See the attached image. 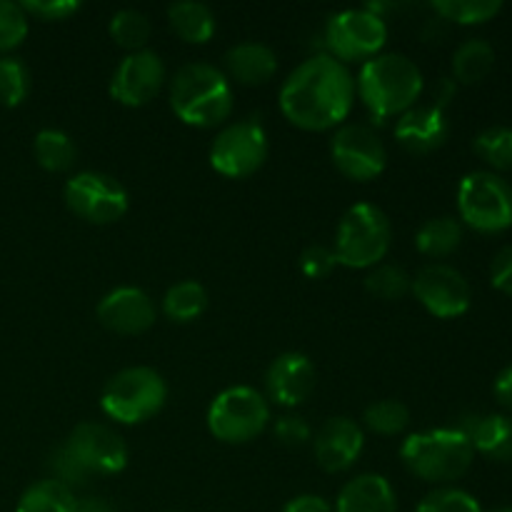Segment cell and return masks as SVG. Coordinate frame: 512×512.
Masks as SVG:
<instances>
[{
    "label": "cell",
    "mask_w": 512,
    "mask_h": 512,
    "mask_svg": "<svg viewBox=\"0 0 512 512\" xmlns=\"http://www.w3.org/2000/svg\"><path fill=\"white\" fill-rule=\"evenodd\" d=\"M268 133L258 118L230 123L215 135L210 145V168L225 178H250L268 160Z\"/></svg>",
    "instance_id": "cell-10"
},
{
    "label": "cell",
    "mask_w": 512,
    "mask_h": 512,
    "mask_svg": "<svg viewBox=\"0 0 512 512\" xmlns=\"http://www.w3.org/2000/svg\"><path fill=\"white\" fill-rule=\"evenodd\" d=\"M410 275L400 265H375L365 275V290L380 300H400L410 293Z\"/></svg>",
    "instance_id": "cell-34"
},
{
    "label": "cell",
    "mask_w": 512,
    "mask_h": 512,
    "mask_svg": "<svg viewBox=\"0 0 512 512\" xmlns=\"http://www.w3.org/2000/svg\"><path fill=\"white\" fill-rule=\"evenodd\" d=\"M65 443L90 475H118L128 465V445L123 435L105 423L75 425Z\"/></svg>",
    "instance_id": "cell-15"
},
{
    "label": "cell",
    "mask_w": 512,
    "mask_h": 512,
    "mask_svg": "<svg viewBox=\"0 0 512 512\" xmlns=\"http://www.w3.org/2000/svg\"><path fill=\"white\" fill-rule=\"evenodd\" d=\"M393 245V225L373 203H358L345 210L335 230L333 253L338 265L350 270H370L380 265Z\"/></svg>",
    "instance_id": "cell-5"
},
{
    "label": "cell",
    "mask_w": 512,
    "mask_h": 512,
    "mask_svg": "<svg viewBox=\"0 0 512 512\" xmlns=\"http://www.w3.org/2000/svg\"><path fill=\"white\" fill-rule=\"evenodd\" d=\"M315 380H318V373L308 355L295 353V350L278 355L265 373L268 400L283 408H298L313 395Z\"/></svg>",
    "instance_id": "cell-18"
},
{
    "label": "cell",
    "mask_w": 512,
    "mask_h": 512,
    "mask_svg": "<svg viewBox=\"0 0 512 512\" xmlns=\"http://www.w3.org/2000/svg\"><path fill=\"white\" fill-rule=\"evenodd\" d=\"M168 400V385L148 365L123 368L105 383L100 410L118 425H140L155 418Z\"/></svg>",
    "instance_id": "cell-6"
},
{
    "label": "cell",
    "mask_w": 512,
    "mask_h": 512,
    "mask_svg": "<svg viewBox=\"0 0 512 512\" xmlns=\"http://www.w3.org/2000/svg\"><path fill=\"white\" fill-rule=\"evenodd\" d=\"M410 423L408 405L400 400H378V403L368 405L363 415V425L375 435L383 438H393L400 435Z\"/></svg>",
    "instance_id": "cell-32"
},
{
    "label": "cell",
    "mask_w": 512,
    "mask_h": 512,
    "mask_svg": "<svg viewBox=\"0 0 512 512\" xmlns=\"http://www.w3.org/2000/svg\"><path fill=\"white\" fill-rule=\"evenodd\" d=\"M458 213L478 233L512 228V185L493 170H473L458 185Z\"/></svg>",
    "instance_id": "cell-7"
},
{
    "label": "cell",
    "mask_w": 512,
    "mask_h": 512,
    "mask_svg": "<svg viewBox=\"0 0 512 512\" xmlns=\"http://www.w3.org/2000/svg\"><path fill=\"white\" fill-rule=\"evenodd\" d=\"M333 512H398V498L385 475L363 473L340 488Z\"/></svg>",
    "instance_id": "cell-20"
},
{
    "label": "cell",
    "mask_w": 512,
    "mask_h": 512,
    "mask_svg": "<svg viewBox=\"0 0 512 512\" xmlns=\"http://www.w3.org/2000/svg\"><path fill=\"white\" fill-rule=\"evenodd\" d=\"M225 78L240 85H265L278 73V55L270 45L245 40L225 53Z\"/></svg>",
    "instance_id": "cell-22"
},
{
    "label": "cell",
    "mask_w": 512,
    "mask_h": 512,
    "mask_svg": "<svg viewBox=\"0 0 512 512\" xmlns=\"http://www.w3.org/2000/svg\"><path fill=\"white\" fill-rule=\"evenodd\" d=\"M410 293L430 315L443 320L460 318L473 303L468 278L448 263H430L420 268L410 280Z\"/></svg>",
    "instance_id": "cell-13"
},
{
    "label": "cell",
    "mask_w": 512,
    "mask_h": 512,
    "mask_svg": "<svg viewBox=\"0 0 512 512\" xmlns=\"http://www.w3.org/2000/svg\"><path fill=\"white\" fill-rule=\"evenodd\" d=\"M385 43H388V25L383 15L373 13L370 8L340 10L325 25L328 55L343 65L375 58Z\"/></svg>",
    "instance_id": "cell-9"
},
{
    "label": "cell",
    "mask_w": 512,
    "mask_h": 512,
    "mask_svg": "<svg viewBox=\"0 0 512 512\" xmlns=\"http://www.w3.org/2000/svg\"><path fill=\"white\" fill-rule=\"evenodd\" d=\"M170 512H178V510H170Z\"/></svg>",
    "instance_id": "cell-47"
},
{
    "label": "cell",
    "mask_w": 512,
    "mask_h": 512,
    "mask_svg": "<svg viewBox=\"0 0 512 512\" xmlns=\"http://www.w3.org/2000/svg\"><path fill=\"white\" fill-rule=\"evenodd\" d=\"M363 445V425L355 423L353 418L338 415V418H330L320 425L313 440V453L325 473H345L358 463Z\"/></svg>",
    "instance_id": "cell-17"
},
{
    "label": "cell",
    "mask_w": 512,
    "mask_h": 512,
    "mask_svg": "<svg viewBox=\"0 0 512 512\" xmlns=\"http://www.w3.org/2000/svg\"><path fill=\"white\" fill-rule=\"evenodd\" d=\"M35 160L48 173H65L75 165L78 158V148H75L73 138L58 128H45L35 135L33 140Z\"/></svg>",
    "instance_id": "cell-27"
},
{
    "label": "cell",
    "mask_w": 512,
    "mask_h": 512,
    "mask_svg": "<svg viewBox=\"0 0 512 512\" xmlns=\"http://www.w3.org/2000/svg\"><path fill=\"white\" fill-rule=\"evenodd\" d=\"M330 160L340 175L355 183H368L383 175L388 150L370 125L343 123L330 138Z\"/></svg>",
    "instance_id": "cell-12"
},
{
    "label": "cell",
    "mask_w": 512,
    "mask_h": 512,
    "mask_svg": "<svg viewBox=\"0 0 512 512\" xmlns=\"http://www.w3.org/2000/svg\"><path fill=\"white\" fill-rule=\"evenodd\" d=\"M28 15L13 0H0V53L8 55L28 38Z\"/></svg>",
    "instance_id": "cell-36"
},
{
    "label": "cell",
    "mask_w": 512,
    "mask_h": 512,
    "mask_svg": "<svg viewBox=\"0 0 512 512\" xmlns=\"http://www.w3.org/2000/svg\"><path fill=\"white\" fill-rule=\"evenodd\" d=\"M490 283L500 293L512 295V245H505L495 253L490 263Z\"/></svg>",
    "instance_id": "cell-41"
},
{
    "label": "cell",
    "mask_w": 512,
    "mask_h": 512,
    "mask_svg": "<svg viewBox=\"0 0 512 512\" xmlns=\"http://www.w3.org/2000/svg\"><path fill=\"white\" fill-rule=\"evenodd\" d=\"M283 512H333V505H330L325 498H320V495L305 493V495H295L293 500H288Z\"/></svg>",
    "instance_id": "cell-42"
},
{
    "label": "cell",
    "mask_w": 512,
    "mask_h": 512,
    "mask_svg": "<svg viewBox=\"0 0 512 512\" xmlns=\"http://www.w3.org/2000/svg\"><path fill=\"white\" fill-rule=\"evenodd\" d=\"M455 93H458V83H455L453 78H440L438 85H435V95H433V105H438V108H448L450 100L455 98Z\"/></svg>",
    "instance_id": "cell-45"
},
{
    "label": "cell",
    "mask_w": 512,
    "mask_h": 512,
    "mask_svg": "<svg viewBox=\"0 0 512 512\" xmlns=\"http://www.w3.org/2000/svg\"><path fill=\"white\" fill-rule=\"evenodd\" d=\"M490 512H512V508H495V510H490Z\"/></svg>",
    "instance_id": "cell-46"
},
{
    "label": "cell",
    "mask_w": 512,
    "mask_h": 512,
    "mask_svg": "<svg viewBox=\"0 0 512 512\" xmlns=\"http://www.w3.org/2000/svg\"><path fill=\"white\" fill-rule=\"evenodd\" d=\"M30 95V70L15 55L0 58V105L18 108Z\"/></svg>",
    "instance_id": "cell-33"
},
{
    "label": "cell",
    "mask_w": 512,
    "mask_h": 512,
    "mask_svg": "<svg viewBox=\"0 0 512 512\" xmlns=\"http://www.w3.org/2000/svg\"><path fill=\"white\" fill-rule=\"evenodd\" d=\"M393 135L400 148L408 150L410 155H430L438 148H443V143L448 140V113L433 103L413 105L408 113L400 115L393 128Z\"/></svg>",
    "instance_id": "cell-19"
},
{
    "label": "cell",
    "mask_w": 512,
    "mask_h": 512,
    "mask_svg": "<svg viewBox=\"0 0 512 512\" xmlns=\"http://www.w3.org/2000/svg\"><path fill=\"white\" fill-rule=\"evenodd\" d=\"M458 430L468 435L475 453L495 463H512V415H468Z\"/></svg>",
    "instance_id": "cell-21"
},
{
    "label": "cell",
    "mask_w": 512,
    "mask_h": 512,
    "mask_svg": "<svg viewBox=\"0 0 512 512\" xmlns=\"http://www.w3.org/2000/svg\"><path fill=\"white\" fill-rule=\"evenodd\" d=\"M15 512H75V493L55 480H38L18 500Z\"/></svg>",
    "instance_id": "cell-28"
},
{
    "label": "cell",
    "mask_w": 512,
    "mask_h": 512,
    "mask_svg": "<svg viewBox=\"0 0 512 512\" xmlns=\"http://www.w3.org/2000/svg\"><path fill=\"white\" fill-rule=\"evenodd\" d=\"M475 458L473 443L458 428H435L413 433L400 448V460L415 478L448 485L463 478Z\"/></svg>",
    "instance_id": "cell-4"
},
{
    "label": "cell",
    "mask_w": 512,
    "mask_h": 512,
    "mask_svg": "<svg viewBox=\"0 0 512 512\" xmlns=\"http://www.w3.org/2000/svg\"><path fill=\"white\" fill-rule=\"evenodd\" d=\"M98 320L115 335H143L158 320L153 298L140 288H115L98 303Z\"/></svg>",
    "instance_id": "cell-16"
},
{
    "label": "cell",
    "mask_w": 512,
    "mask_h": 512,
    "mask_svg": "<svg viewBox=\"0 0 512 512\" xmlns=\"http://www.w3.org/2000/svg\"><path fill=\"white\" fill-rule=\"evenodd\" d=\"M335 268H338V258H335L333 248H328V245H308L300 255V273L310 280L328 278Z\"/></svg>",
    "instance_id": "cell-38"
},
{
    "label": "cell",
    "mask_w": 512,
    "mask_h": 512,
    "mask_svg": "<svg viewBox=\"0 0 512 512\" xmlns=\"http://www.w3.org/2000/svg\"><path fill=\"white\" fill-rule=\"evenodd\" d=\"M280 110L295 128L323 133L345 123L355 103V78L328 53L310 55L285 78Z\"/></svg>",
    "instance_id": "cell-1"
},
{
    "label": "cell",
    "mask_w": 512,
    "mask_h": 512,
    "mask_svg": "<svg viewBox=\"0 0 512 512\" xmlns=\"http://www.w3.org/2000/svg\"><path fill=\"white\" fill-rule=\"evenodd\" d=\"M493 393H495V400H498L508 413H512V365H508V368L495 378Z\"/></svg>",
    "instance_id": "cell-43"
},
{
    "label": "cell",
    "mask_w": 512,
    "mask_h": 512,
    "mask_svg": "<svg viewBox=\"0 0 512 512\" xmlns=\"http://www.w3.org/2000/svg\"><path fill=\"white\" fill-rule=\"evenodd\" d=\"M463 243V223L453 215H440V218L425 220L415 233V248L425 258H448Z\"/></svg>",
    "instance_id": "cell-24"
},
{
    "label": "cell",
    "mask_w": 512,
    "mask_h": 512,
    "mask_svg": "<svg viewBox=\"0 0 512 512\" xmlns=\"http://www.w3.org/2000/svg\"><path fill=\"white\" fill-rule=\"evenodd\" d=\"M170 108L190 128H218L233 113V85L210 63H188L170 78Z\"/></svg>",
    "instance_id": "cell-3"
},
{
    "label": "cell",
    "mask_w": 512,
    "mask_h": 512,
    "mask_svg": "<svg viewBox=\"0 0 512 512\" xmlns=\"http://www.w3.org/2000/svg\"><path fill=\"white\" fill-rule=\"evenodd\" d=\"M20 8L25 10V15H33V18L45 20V23H53V20H68L70 15H75L80 10L78 0H25L20 3Z\"/></svg>",
    "instance_id": "cell-39"
},
{
    "label": "cell",
    "mask_w": 512,
    "mask_h": 512,
    "mask_svg": "<svg viewBox=\"0 0 512 512\" xmlns=\"http://www.w3.org/2000/svg\"><path fill=\"white\" fill-rule=\"evenodd\" d=\"M165 85V65L155 50L128 53L110 78V95L125 108H143Z\"/></svg>",
    "instance_id": "cell-14"
},
{
    "label": "cell",
    "mask_w": 512,
    "mask_h": 512,
    "mask_svg": "<svg viewBox=\"0 0 512 512\" xmlns=\"http://www.w3.org/2000/svg\"><path fill=\"white\" fill-rule=\"evenodd\" d=\"M273 435L285 448H303L313 438V430L300 415H280L273 423Z\"/></svg>",
    "instance_id": "cell-40"
},
{
    "label": "cell",
    "mask_w": 512,
    "mask_h": 512,
    "mask_svg": "<svg viewBox=\"0 0 512 512\" xmlns=\"http://www.w3.org/2000/svg\"><path fill=\"white\" fill-rule=\"evenodd\" d=\"M168 23L180 40L193 45H205L215 35L218 20L210 5L198 0H180L168 8Z\"/></svg>",
    "instance_id": "cell-23"
},
{
    "label": "cell",
    "mask_w": 512,
    "mask_h": 512,
    "mask_svg": "<svg viewBox=\"0 0 512 512\" xmlns=\"http://www.w3.org/2000/svg\"><path fill=\"white\" fill-rule=\"evenodd\" d=\"M208 430L225 445H243L258 438L270 423V403L260 390L235 385L215 395L208 408Z\"/></svg>",
    "instance_id": "cell-8"
},
{
    "label": "cell",
    "mask_w": 512,
    "mask_h": 512,
    "mask_svg": "<svg viewBox=\"0 0 512 512\" xmlns=\"http://www.w3.org/2000/svg\"><path fill=\"white\" fill-rule=\"evenodd\" d=\"M415 512H483L478 500L460 488H438L425 495Z\"/></svg>",
    "instance_id": "cell-37"
},
{
    "label": "cell",
    "mask_w": 512,
    "mask_h": 512,
    "mask_svg": "<svg viewBox=\"0 0 512 512\" xmlns=\"http://www.w3.org/2000/svg\"><path fill=\"white\" fill-rule=\"evenodd\" d=\"M423 70L403 53H380L365 60L355 78V95L363 100L375 123L400 118L423 95Z\"/></svg>",
    "instance_id": "cell-2"
},
{
    "label": "cell",
    "mask_w": 512,
    "mask_h": 512,
    "mask_svg": "<svg viewBox=\"0 0 512 512\" xmlns=\"http://www.w3.org/2000/svg\"><path fill=\"white\" fill-rule=\"evenodd\" d=\"M208 310V290L198 280H180L163 298L165 318L173 323H193Z\"/></svg>",
    "instance_id": "cell-26"
},
{
    "label": "cell",
    "mask_w": 512,
    "mask_h": 512,
    "mask_svg": "<svg viewBox=\"0 0 512 512\" xmlns=\"http://www.w3.org/2000/svg\"><path fill=\"white\" fill-rule=\"evenodd\" d=\"M430 8L440 20L458 25H480L493 20L503 10L500 0H433Z\"/></svg>",
    "instance_id": "cell-30"
},
{
    "label": "cell",
    "mask_w": 512,
    "mask_h": 512,
    "mask_svg": "<svg viewBox=\"0 0 512 512\" xmlns=\"http://www.w3.org/2000/svg\"><path fill=\"white\" fill-rule=\"evenodd\" d=\"M495 65V48L483 38H470L460 43L453 53V80L475 85L490 75Z\"/></svg>",
    "instance_id": "cell-25"
},
{
    "label": "cell",
    "mask_w": 512,
    "mask_h": 512,
    "mask_svg": "<svg viewBox=\"0 0 512 512\" xmlns=\"http://www.w3.org/2000/svg\"><path fill=\"white\" fill-rule=\"evenodd\" d=\"M75 512H118L108 498L88 495V498H75Z\"/></svg>",
    "instance_id": "cell-44"
},
{
    "label": "cell",
    "mask_w": 512,
    "mask_h": 512,
    "mask_svg": "<svg viewBox=\"0 0 512 512\" xmlns=\"http://www.w3.org/2000/svg\"><path fill=\"white\" fill-rule=\"evenodd\" d=\"M108 33L113 38L115 45H120L128 53H135V50H145L148 45L150 33H153V23L145 13L135 8H123L110 18Z\"/></svg>",
    "instance_id": "cell-29"
},
{
    "label": "cell",
    "mask_w": 512,
    "mask_h": 512,
    "mask_svg": "<svg viewBox=\"0 0 512 512\" xmlns=\"http://www.w3.org/2000/svg\"><path fill=\"white\" fill-rule=\"evenodd\" d=\"M65 205L80 220L93 225H113L128 213L130 198L118 178L98 170L70 175L63 190Z\"/></svg>",
    "instance_id": "cell-11"
},
{
    "label": "cell",
    "mask_w": 512,
    "mask_h": 512,
    "mask_svg": "<svg viewBox=\"0 0 512 512\" xmlns=\"http://www.w3.org/2000/svg\"><path fill=\"white\" fill-rule=\"evenodd\" d=\"M48 468H50V480L65 485L68 490L83 488V485H88V480L93 478V475L83 468V463L75 458V453L68 448V443L58 445V448L50 453Z\"/></svg>",
    "instance_id": "cell-35"
},
{
    "label": "cell",
    "mask_w": 512,
    "mask_h": 512,
    "mask_svg": "<svg viewBox=\"0 0 512 512\" xmlns=\"http://www.w3.org/2000/svg\"><path fill=\"white\" fill-rule=\"evenodd\" d=\"M473 150L480 160L493 168V173L503 170L510 173L512 170V128L508 125H493L478 133L473 140Z\"/></svg>",
    "instance_id": "cell-31"
}]
</instances>
